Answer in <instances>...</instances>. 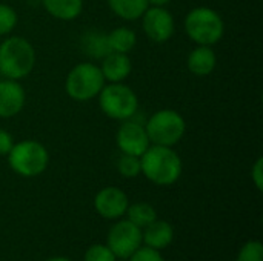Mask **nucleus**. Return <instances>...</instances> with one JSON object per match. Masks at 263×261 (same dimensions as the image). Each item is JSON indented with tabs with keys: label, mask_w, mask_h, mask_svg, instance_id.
<instances>
[{
	"label": "nucleus",
	"mask_w": 263,
	"mask_h": 261,
	"mask_svg": "<svg viewBox=\"0 0 263 261\" xmlns=\"http://www.w3.org/2000/svg\"><path fill=\"white\" fill-rule=\"evenodd\" d=\"M142 174L157 186H171L179 182L183 163L180 155L170 146L151 145L140 157Z\"/></svg>",
	"instance_id": "1"
},
{
	"label": "nucleus",
	"mask_w": 263,
	"mask_h": 261,
	"mask_svg": "<svg viewBox=\"0 0 263 261\" xmlns=\"http://www.w3.org/2000/svg\"><path fill=\"white\" fill-rule=\"evenodd\" d=\"M35 65L34 46L20 35H11L0 43V75L3 78L22 80L28 77Z\"/></svg>",
	"instance_id": "2"
},
{
	"label": "nucleus",
	"mask_w": 263,
	"mask_h": 261,
	"mask_svg": "<svg viewBox=\"0 0 263 261\" xmlns=\"http://www.w3.org/2000/svg\"><path fill=\"white\" fill-rule=\"evenodd\" d=\"M183 28L196 45L203 46H214L225 35V22L222 15L208 6L193 8L183 20Z\"/></svg>",
	"instance_id": "3"
},
{
	"label": "nucleus",
	"mask_w": 263,
	"mask_h": 261,
	"mask_svg": "<svg viewBox=\"0 0 263 261\" xmlns=\"http://www.w3.org/2000/svg\"><path fill=\"white\" fill-rule=\"evenodd\" d=\"M6 157L12 172L25 178L42 175L49 163L48 149L37 140H22L14 143Z\"/></svg>",
	"instance_id": "4"
},
{
	"label": "nucleus",
	"mask_w": 263,
	"mask_h": 261,
	"mask_svg": "<svg viewBox=\"0 0 263 261\" xmlns=\"http://www.w3.org/2000/svg\"><path fill=\"white\" fill-rule=\"evenodd\" d=\"M97 98L102 112L112 120H129L139 111L137 94L123 82L105 85L99 92Z\"/></svg>",
	"instance_id": "5"
},
{
	"label": "nucleus",
	"mask_w": 263,
	"mask_h": 261,
	"mask_svg": "<svg viewBox=\"0 0 263 261\" xmlns=\"http://www.w3.org/2000/svg\"><path fill=\"white\" fill-rule=\"evenodd\" d=\"M106 85L100 66L91 62L76 65L66 75L65 91L76 102H89L99 95Z\"/></svg>",
	"instance_id": "6"
},
{
	"label": "nucleus",
	"mask_w": 263,
	"mask_h": 261,
	"mask_svg": "<svg viewBox=\"0 0 263 261\" xmlns=\"http://www.w3.org/2000/svg\"><path fill=\"white\" fill-rule=\"evenodd\" d=\"M151 145L157 146H176L186 132V122L176 109L156 111L145 125Z\"/></svg>",
	"instance_id": "7"
},
{
	"label": "nucleus",
	"mask_w": 263,
	"mask_h": 261,
	"mask_svg": "<svg viewBox=\"0 0 263 261\" xmlns=\"http://www.w3.org/2000/svg\"><path fill=\"white\" fill-rule=\"evenodd\" d=\"M106 246L112 251L116 258L128 260L143 243L142 229L129 220H119L108 232Z\"/></svg>",
	"instance_id": "8"
},
{
	"label": "nucleus",
	"mask_w": 263,
	"mask_h": 261,
	"mask_svg": "<svg viewBox=\"0 0 263 261\" xmlns=\"http://www.w3.org/2000/svg\"><path fill=\"white\" fill-rule=\"evenodd\" d=\"M140 20L145 35L154 43H165L174 35L176 22L166 6H148Z\"/></svg>",
	"instance_id": "9"
},
{
	"label": "nucleus",
	"mask_w": 263,
	"mask_h": 261,
	"mask_svg": "<svg viewBox=\"0 0 263 261\" xmlns=\"http://www.w3.org/2000/svg\"><path fill=\"white\" fill-rule=\"evenodd\" d=\"M116 143L122 154L142 157V154L151 146L146 129L133 118L122 122L116 132Z\"/></svg>",
	"instance_id": "10"
},
{
	"label": "nucleus",
	"mask_w": 263,
	"mask_h": 261,
	"mask_svg": "<svg viewBox=\"0 0 263 261\" xmlns=\"http://www.w3.org/2000/svg\"><path fill=\"white\" fill-rule=\"evenodd\" d=\"M128 206V195L116 186H106L94 197V209L105 220H119L126 214Z\"/></svg>",
	"instance_id": "11"
},
{
	"label": "nucleus",
	"mask_w": 263,
	"mask_h": 261,
	"mask_svg": "<svg viewBox=\"0 0 263 261\" xmlns=\"http://www.w3.org/2000/svg\"><path fill=\"white\" fill-rule=\"evenodd\" d=\"M26 102V92L20 80H0V118H12L22 112Z\"/></svg>",
	"instance_id": "12"
},
{
	"label": "nucleus",
	"mask_w": 263,
	"mask_h": 261,
	"mask_svg": "<svg viewBox=\"0 0 263 261\" xmlns=\"http://www.w3.org/2000/svg\"><path fill=\"white\" fill-rule=\"evenodd\" d=\"M100 71L105 77V82L109 83H122L125 82L131 71H133V63L128 54L122 52H109L102 58Z\"/></svg>",
	"instance_id": "13"
},
{
	"label": "nucleus",
	"mask_w": 263,
	"mask_h": 261,
	"mask_svg": "<svg viewBox=\"0 0 263 261\" xmlns=\"http://www.w3.org/2000/svg\"><path fill=\"white\" fill-rule=\"evenodd\" d=\"M174 240V228L165 220H154L142 229V243L151 249L162 251Z\"/></svg>",
	"instance_id": "14"
},
{
	"label": "nucleus",
	"mask_w": 263,
	"mask_h": 261,
	"mask_svg": "<svg viewBox=\"0 0 263 261\" xmlns=\"http://www.w3.org/2000/svg\"><path fill=\"white\" fill-rule=\"evenodd\" d=\"M217 65V55L213 49V46H203L197 45L186 58V66L190 72H193L197 77H206L210 75Z\"/></svg>",
	"instance_id": "15"
},
{
	"label": "nucleus",
	"mask_w": 263,
	"mask_h": 261,
	"mask_svg": "<svg viewBox=\"0 0 263 261\" xmlns=\"http://www.w3.org/2000/svg\"><path fill=\"white\" fill-rule=\"evenodd\" d=\"M45 11L62 22L76 20L83 11V0H42Z\"/></svg>",
	"instance_id": "16"
},
{
	"label": "nucleus",
	"mask_w": 263,
	"mask_h": 261,
	"mask_svg": "<svg viewBox=\"0 0 263 261\" xmlns=\"http://www.w3.org/2000/svg\"><path fill=\"white\" fill-rule=\"evenodd\" d=\"M80 48L82 51L96 60H102L105 55H108L111 52L109 43H108V34L102 32V31H86L82 35L80 40Z\"/></svg>",
	"instance_id": "17"
},
{
	"label": "nucleus",
	"mask_w": 263,
	"mask_h": 261,
	"mask_svg": "<svg viewBox=\"0 0 263 261\" xmlns=\"http://www.w3.org/2000/svg\"><path fill=\"white\" fill-rule=\"evenodd\" d=\"M109 9L122 20L134 22L140 20L148 9V0H106Z\"/></svg>",
	"instance_id": "18"
},
{
	"label": "nucleus",
	"mask_w": 263,
	"mask_h": 261,
	"mask_svg": "<svg viewBox=\"0 0 263 261\" xmlns=\"http://www.w3.org/2000/svg\"><path fill=\"white\" fill-rule=\"evenodd\" d=\"M108 43L112 52L129 54L137 43V35L131 28L120 26L108 32Z\"/></svg>",
	"instance_id": "19"
},
{
	"label": "nucleus",
	"mask_w": 263,
	"mask_h": 261,
	"mask_svg": "<svg viewBox=\"0 0 263 261\" xmlns=\"http://www.w3.org/2000/svg\"><path fill=\"white\" fill-rule=\"evenodd\" d=\"M125 215H126V220H129L133 225H136L140 229L146 228L154 220H157L156 209L149 203H145V202H139V203L129 205Z\"/></svg>",
	"instance_id": "20"
},
{
	"label": "nucleus",
	"mask_w": 263,
	"mask_h": 261,
	"mask_svg": "<svg viewBox=\"0 0 263 261\" xmlns=\"http://www.w3.org/2000/svg\"><path fill=\"white\" fill-rule=\"evenodd\" d=\"M117 171L125 178H136L142 174L140 157L122 154L117 160Z\"/></svg>",
	"instance_id": "21"
},
{
	"label": "nucleus",
	"mask_w": 263,
	"mask_h": 261,
	"mask_svg": "<svg viewBox=\"0 0 263 261\" xmlns=\"http://www.w3.org/2000/svg\"><path fill=\"white\" fill-rule=\"evenodd\" d=\"M17 22H18V15L15 9L9 5L0 3V37L11 34L17 26Z\"/></svg>",
	"instance_id": "22"
},
{
	"label": "nucleus",
	"mask_w": 263,
	"mask_h": 261,
	"mask_svg": "<svg viewBox=\"0 0 263 261\" xmlns=\"http://www.w3.org/2000/svg\"><path fill=\"white\" fill-rule=\"evenodd\" d=\"M236 261H263V246L259 240H251L247 242L239 254Z\"/></svg>",
	"instance_id": "23"
},
{
	"label": "nucleus",
	"mask_w": 263,
	"mask_h": 261,
	"mask_svg": "<svg viewBox=\"0 0 263 261\" xmlns=\"http://www.w3.org/2000/svg\"><path fill=\"white\" fill-rule=\"evenodd\" d=\"M116 255L106 245H92L86 249L83 261H116Z\"/></svg>",
	"instance_id": "24"
},
{
	"label": "nucleus",
	"mask_w": 263,
	"mask_h": 261,
	"mask_svg": "<svg viewBox=\"0 0 263 261\" xmlns=\"http://www.w3.org/2000/svg\"><path fill=\"white\" fill-rule=\"evenodd\" d=\"M129 261H165L160 251L151 249L148 246H140L129 258Z\"/></svg>",
	"instance_id": "25"
},
{
	"label": "nucleus",
	"mask_w": 263,
	"mask_h": 261,
	"mask_svg": "<svg viewBox=\"0 0 263 261\" xmlns=\"http://www.w3.org/2000/svg\"><path fill=\"white\" fill-rule=\"evenodd\" d=\"M251 180L257 191L263 189V158L259 157L251 168Z\"/></svg>",
	"instance_id": "26"
},
{
	"label": "nucleus",
	"mask_w": 263,
	"mask_h": 261,
	"mask_svg": "<svg viewBox=\"0 0 263 261\" xmlns=\"http://www.w3.org/2000/svg\"><path fill=\"white\" fill-rule=\"evenodd\" d=\"M12 146H14L12 135L6 129L0 128V155H8Z\"/></svg>",
	"instance_id": "27"
},
{
	"label": "nucleus",
	"mask_w": 263,
	"mask_h": 261,
	"mask_svg": "<svg viewBox=\"0 0 263 261\" xmlns=\"http://www.w3.org/2000/svg\"><path fill=\"white\" fill-rule=\"evenodd\" d=\"M171 0H148L149 6H168Z\"/></svg>",
	"instance_id": "28"
},
{
	"label": "nucleus",
	"mask_w": 263,
	"mask_h": 261,
	"mask_svg": "<svg viewBox=\"0 0 263 261\" xmlns=\"http://www.w3.org/2000/svg\"><path fill=\"white\" fill-rule=\"evenodd\" d=\"M46 261H71V260H68L66 257H52V258H48Z\"/></svg>",
	"instance_id": "29"
},
{
	"label": "nucleus",
	"mask_w": 263,
	"mask_h": 261,
	"mask_svg": "<svg viewBox=\"0 0 263 261\" xmlns=\"http://www.w3.org/2000/svg\"><path fill=\"white\" fill-rule=\"evenodd\" d=\"M0 77H2V75H0Z\"/></svg>",
	"instance_id": "30"
}]
</instances>
